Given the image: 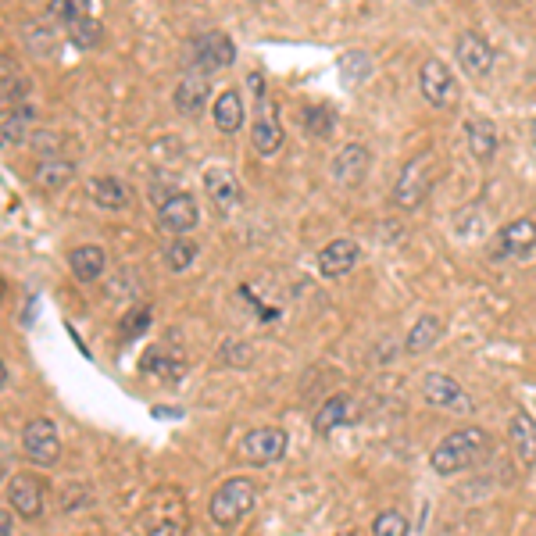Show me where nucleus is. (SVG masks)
<instances>
[{"label": "nucleus", "mask_w": 536, "mask_h": 536, "mask_svg": "<svg viewBox=\"0 0 536 536\" xmlns=\"http://www.w3.org/2000/svg\"><path fill=\"white\" fill-rule=\"evenodd\" d=\"M486 451H490V433L479 426H469L444 436L429 454V465H433L436 476H458V472H469L472 465H479Z\"/></svg>", "instance_id": "obj_1"}, {"label": "nucleus", "mask_w": 536, "mask_h": 536, "mask_svg": "<svg viewBox=\"0 0 536 536\" xmlns=\"http://www.w3.org/2000/svg\"><path fill=\"white\" fill-rule=\"evenodd\" d=\"M247 86L254 90V101H258V111H254V122H251L254 151H258L261 158H272V154L283 151V143H286L283 126H279V108L272 104V97H268V86L261 72H251Z\"/></svg>", "instance_id": "obj_2"}, {"label": "nucleus", "mask_w": 536, "mask_h": 536, "mask_svg": "<svg viewBox=\"0 0 536 536\" xmlns=\"http://www.w3.org/2000/svg\"><path fill=\"white\" fill-rule=\"evenodd\" d=\"M254 504H258V483L247 476H233L211 494V504H208L211 522H215V526H236V522H243L251 515Z\"/></svg>", "instance_id": "obj_3"}, {"label": "nucleus", "mask_w": 536, "mask_h": 536, "mask_svg": "<svg viewBox=\"0 0 536 536\" xmlns=\"http://www.w3.org/2000/svg\"><path fill=\"white\" fill-rule=\"evenodd\" d=\"M436 176V158L433 151H422L401 168V176L394 183V204L404 211H415L429 197V186Z\"/></svg>", "instance_id": "obj_4"}, {"label": "nucleus", "mask_w": 536, "mask_h": 536, "mask_svg": "<svg viewBox=\"0 0 536 536\" xmlns=\"http://www.w3.org/2000/svg\"><path fill=\"white\" fill-rule=\"evenodd\" d=\"M422 397H426V404H433V408L454 411V415H472V411H476L469 390L454 376H447V372H426V376H422Z\"/></svg>", "instance_id": "obj_5"}, {"label": "nucleus", "mask_w": 536, "mask_h": 536, "mask_svg": "<svg viewBox=\"0 0 536 536\" xmlns=\"http://www.w3.org/2000/svg\"><path fill=\"white\" fill-rule=\"evenodd\" d=\"M22 451H26V458L33 461V465H40V469H51V465H58V458H61L58 426H54L51 419L26 422V429H22Z\"/></svg>", "instance_id": "obj_6"}, {"label": "nucleus", "mask_w": 536, "mask_h": 536, "mask_svg": "<svg viewBox=\"0 0 536 536\" xmlns=\"http://www.w3.org/2000/svg\"><path fill=\"white\" fill-rule=\"evenodd\" d=\"M419 90L433 108H451L458 101V79L447 68V61L440 58H426L419 68Z\"/></svg>", "instance_id": "obj_7"}, {"label": "nucleus", "mask_w": 536, "mask_h": 536, "mask_svg": "<svg viewBox=\"0 0 536 536\" xmlns=\"http://www.w3.org/2000/svg\"><path fill=\"white\" fill-rule=\"evenodd\" d=\"M454 58H458L461 72L469 79H486L490 72H494V47H490V40H486L483 33H476V29H465V33L458 36V43H454Z\"/></svg>", "instance_id": "obj_8"}, {"label": "nucleus", "mask_w": 536, "mask_h": 536, "mask_svg": "<svg viewBox=\"0 0 536 536\" xmlns=\"http://www.w3.org/2000/svg\"><path fill=\"white\" fill-rule=\"evenodd\" d=\"M533 251H536V218H515L494 240L497 261H526Z\"/></svg>", "instance_id": "obj_9"}, {"label": "nucleus", "mask_w": 536, "mask_h": 536, "mask_svg": "<svg viewBox=\"0 0 536 536\" xmlns=\"http://www.w3.org/2000/svg\"><path fill=\"white\" fill-rule=\"evenodd\" d=\"M286 447H290V436L279 426H261L243 436V454L251 465H276V461H283Z\"/></svg>", "instance_id": "obj_10"}, {"label": "nucleus", "mask_w": 536, "mask_h": 536, "mask_svg": "<svg viewBox=\"0 0 536 536\" xmlns=\"http://www.w3.org/2000/svg\"><path fill=\"white\" fill-rule=\"evenodd\" d=\"M158 218L168 233H193L197 222H201V208H197V201H193L190 193L168 190L158 201Z\"/></svg>", "instance_id": "obj_11"}, {"label": "nucleus", "mask_w": 536, "mask_h": 536, "mask_svg": "<svg viewBox=\"0 0 536 536\" xmlns=\"http://www.w3.org/2000/svg\"><path fill=\"white\" fill-rule=\"evenodd\" d=\"M236 61V47L226 33H201L193 40V65L201 72H215V68H229Z\"/></svg>", "instance_id": "obj_12"}, {"label": "nucleus", "mask_w": 536, "mask_h": 536, "mask_svg": "<svg viewBox=\"0 0 536 536\" xmlns=\"http://www.w3.org/2000/svg\"><path fill=\"white\" fill-rule=\"evenodd\" d=\"M369 168H372V151H369V143H344L340 151H336L333 158V179L336 183H344V186H358L361 179L369 176Z\"/></svg>", "instance_id": "obj_13"}, {"label": "nucleus", "mask_w": 536, "mask_h": 536, "mask_svg": "<svg viewBox=\"0 0 536 536\" xmlns=\"http://www.w3.org/2000/svg\"><path fill=\"white\" fill-rule=\"evenodd\" d=\"M8 501H11V511L22 515V519H40L43 515V483L29 472H18L11 476L8 483Z\"/></svg>", "instance_id": "obj_14"}, {"label": "nucleus", "mask_w": 536, "mask_h": 536, "mask_svg": "<svg viewBox=\"0 0 536 536\" xmlns=\"http://www.w3.org/2000/svg\"><path fill=\"white\" fill-rule=\"evenodd\" d=\"M358 261H361L358 243L347 240V236H336V240H329L326 247L319 251V272L326 279H340V276H347Z\"/></svg>", "instance_id": "obj_15"}, {"label": "nucleus", "mask_w": 536, "mask_h": 536, "mask_svg": "<svg viewBox=\"0 0 536 536\" xmlns=\"http://www.w3.org/2000/svg\"><path fill=\"white\" fill-rule=\"evenodd\" d=\"M140 372L143 376H154V379H165V383H179L186 376V358L183 351L176 347H151V351L140 358Z\"/></svg>", "instance_id": "obj_16"}, {"label": "nucleus", "mask_w": 536, "mask_h": 536, "mask_svg": "<svg viewBox=\"0 0 536 536\" xmlns=\"http://www.w3.org/2000/svg\"><path fill=\"white\" fill-rule=\"evenodd\" d=\"M465 143H469L472 158H476L479 165H490V161L497 158V147H501L494 118H486V115L469 118V122H465Z\"/></svg>", "instance_id": "obj_17"}, {"label": "nucleus", "mask_w": 536, "mask_h": 536, "mask_svg": "<svg viewBox=\"0 0 536 536\" xmlns=\"http://www.w3.org/2000/svg\"><path fill=\"white\" fill-rule=\"evenodd\" d=\"M508 436H511V447H515V458L526 469H536V419L526 408H515V415L508 422Z\"/></svg>", "instance_id": "obj_18"}, {"label": "nucleus", "mask_w": 536, "mask_h": 536, "mask_svg": "<svg viewBox=\"0 0 536 536\" xmlns=\"http://www.w3.org/2000/svg\"><path fill=\"white\" fill-rule=\"evenodd\" d=\"M354 419H358V411H354V397L336 394V397H329V401L319 404L315 419H311V429L326 436V433H333V429L347 426V422H354Z\"/></svg>", "instance_id": "obj_19"}, {"label": "nucleus", "mask_w": 536, "mask_h": 536, "mask_svg": "<svg viewBox=\"0 0 536 536\" xmlns=\"http://www.w3.org/2000/svg\"><path fill=\"white\" fill-rule=\"evenodd\" d=\"M68 268H72V276L79 283H97L104 276V268H108V254L97 243H83V247H76V251L68 254Z\"/></svg>", "instance_id": "obj_20"}, {"label": "nucleus", "mask_w": 536, "mask_h": 536, "mask_svg": "<svg viewBox=\"0 0 536 536\" xmlns=\"http://www.w3.org/2000/svg\"><path fill=\"white\" fill-rule=\"evenodd\" d=\"M211 118H215V129L218 133H240L243 129V97L236 90H222L215 97V108H211Z\"/></svg>", "instance_id": "obj_21"}, {"label": "nucleus", "mask_w": 536, "mask_h": 536, "mask_svg": "<svg viewBox=\"0 0 536 536\" xmlns=\"http://www.w3.org/2000/svg\"><path fill=\"white\" fill-rule=\"evenodd\" d=\"M440 336H444V319H440V315H422V319L408 329V336H404V351L426 354L440 344Z\"/></svg>", "instance_id": "obj_22"}, {"label": "nucleus", "mask_w": 536, "mask_h": 536, "mask_svg": "<svg viewBox=\"0 0 536 536\" xmlns=\"http://www.w3.org/2000/svg\"><path fill=\"white\" fill-rule=\"evenodd\" d=\"M36 108L26 104V108H15L0 118V151H11V147H22L29 136V126H33Z\"/></svg>", "instance_id": "obj_23"}, {"label": "nucleus", "mask_w": 536, "mask_h": 536, "mask_svg": "<svg viewBox=\"0 0 536 536\" xmlns=\"http://www.w3.org/2000/svg\"><path fill=\"white\" fill-rule=\"evenodd\" d=\"M172 101H176L179 115L197 118L204 111V104H208V79H204V76H186L183 83L176 86V93H172Z\"/></svg>", "instance_id": "obj_24"}, {"label": "nucleus", "mask_w": 536, "mask_h": 536, "mask_svg": "<svg viewBox=\"0 0 536 536\" xmlns=\"http://www.w3.org/2000/svg\"><path fill=\"white\" fill-rule=\"evenodd\" d=\"M204 193L211 197V204H218V211L233 208V204L240 201V186H236L229 168H208V172H204Z\"/></svg>", "instance_id": "obj_25"}, {"label": "nucleus", "mask_w": 536, "mask_h": 536, "mask_svg": "<svg viewBox=\"0 0 536 536\" xmlns=\"http://www.w3.org/2000/svg\"><path fill=\"white\" fill-rule=\"evenodd\" d=\"M90 201L97 204V208L122 211V208H129V190L118 183L115 176H97V179H90Z\"/></svg>", "instance_id": "obj_26"}, {"label": "nucleus", "mask_w": 536, "mask_h": 536, "mask_svg": "<svg viewBox=\"0 0 536 536\" xmlns=\"http://www.w3.org/2000/svg\"><path fill=\"white\" fill-rule=\"evenodd\" d=\"M72 176H76V161L68 158H43L36 165V186L40 190H61V186L72 183Z\"/></svg>", "instance_id": "obj_27"}, {"label": "nucleus", "mask_w": 536, "mask_h": 536, "mask_svg": "<svg viewBox=\"0 0 536 536\" xmlns=\"http://www.w3.org/2000/svg\"><path fill=\"white\" fill-rule=\"evenodd\" d=\"M68 36H72V43H76L79 51H93V47H101L104 26L93 15H83L79 22H72V26H68Z\"/></svg>", "instance_id": "obj_28"}, {"label": "nucleus", "mask_w": 536, "mask_h": 536, "mask_svg": "<svg viewBox=\"0 0 536 536\" xmlns=\"http://www.w3.org/2000/svg\"><path fill=\"white\" fill-rule=\"evenodd\" d=\"M340 76H344L347 86H358L372 76V58L365 51H347L340 58Z\"/></svg>", "instance_id": "obj_29"}, {"label": "nucleus", "mask_w": 536, "mask_h": 536, "mask_svg": "<svg viewBox=\"0 0 536 536\" xmlns=\"http://www.w3.org/2000/svg\"><path fill=\"white\" fill-rule=\"evenodd\" d=\"M26 97H29V79L26 76H8L0 79V111H15V108H26Z\"/></svg>", "instance_id": "obj_30"}, {"label": "nucleus", "mask_w": 536, "mask_h": 536, "mask_svg": "<svg viewBox=\"0 0 536 536\" xmlns=\"http://www.w3.org/2000/svg\"><path fill=\"white\" fill-rule=\"evenodd\" d=\"M372 536H411V526L397 508H386L372 522Z\"/></svg>", "instance_id": "obj_31"}, {"label": "nucleus", "mask_w": 536, "mask_h": 536, "mask_svg": "<svg viewBox=\"0 0 536 536\" xmlns=\"http://www.w3.org/2000/svg\"><path fill=\"white\" fill-rule=\"evenodd\" d=\"M301 126H304V133H311V136H329L336 126V115L329 108H322V104H315V108H304Z\"/></svg>", "instance_id": "obj_32"}, {"label": "nucleus", "mask_w": 536, "mask_h": 536, "mask_svg": "<svg viewBox=\"0 0 536 536\" xmlns=\"http://www.w3.org/2000/svg\"><path fill=\"white\" fill-rule=\"evenodd\" d=\"M197 261V243L190 240H176V243H168V251H165V265L172 268V272H186V268Z\"/></svg>", "instance_id": "obj_33"}, {"label": "nucleus", "mask_w": 536, "mask_h": 536, "mask_svg": "<svg viewBox=\"0 0 536 536\" xmlns=\"http://www.w3.org/2000/svg\"><path fill=\"white\" fill-rule=\"evenodd\" d=\"M47 15L61 18V22L72 26V22H79V18L86 15V4H76V0H51V4H47Z\"/></svg>", "instance_id": "obj_34"}, {"label": "nucleus", "mask_w": 536, "mask_h": 536, "mask_svg": "<svg viewBox=\"0 0 536 536\" xmlns=\"http://www.w3.org/2000/svg\"><path fill=\"white\" fill-rule=\"evenodd\" d=\"M147 326H151V308H133L126 319H122V336L133 340V336H140Z\"/></svg>", "instance_id": "obj_35"}, {"label": "nucleus", "mask_w": 536, "mask_h": 536, "mask_svg": "<svg viewBox=\"0 0 536 536\" xmlns=\"http://www.w3.org/2000/svg\"><path fill=\"white\" fill-rule=\"evenodd\" d=\"M58 140H61L58 133H36V136H33L36 151H40L43 158H58V147H54V143H58Z\"/></svg>", "instance_id": "obj_36"}, {"label": "nucleus", "mask_w": 536, "mask_h": 536, "mask_svg": "<svg viewBox=\"0 0 536 536\" xmlns=\"http://www.w3.org/2000/svg\"><path fill=\"white\" fill-rule=\"evenodd\" d=\"M147 536H186L183 522H158Z\"/></svg>", "instance_id": "obj_37"}, {"label": "nucleus", "mask_w": 536, "mask_h": 536, "mask_svg": "<svg viewBox=\"0 0 536 536\" xmlns=\"http://www.w3.org/2000/svg\"><path fill=\"white\" fill-rule=\"evenodd\" d=\"M11 529H15V519H11V511L0 508V536H11Z\"/></svg>", "instance_id": "obj_38"}, {"label": "nucleus", "mask_w": 536, "mask_h": 536, "mask_svg": "<svg viewBox=\"0 0 536 536\" xmlns=\"http://www.w3.org/2000/svg\"><path fill=\"white\" fill-rule=\"evenodd\" d=\"M8 386V365H4V358H0V390Z\"/></svg>", "instance_id": "obj_39"}, {"label": "nucleus", "mask_w": 536, "mask_h": 536, "mask_svg": "<svg viewBox=\"0 0 536 536\" xmlns=\"http://www.w3.org/2000/svg\"><path fill=\"white\" fill-rule=\"evenodd\" d=\"M529 136H533V151H536V118H533V133H529Z\"/></svg>", "instance_id": "obj_40"}, {"label": "nucleus", "mask_w": 536, "mask_h": 536, "mask_svg": "<svg viewBox=\"0 0 536 536\" xmlns=\"http://www.w3.org/2000/svg\"><path fill=\"white\" fill-rule=\"evenodd\" d=\"M0 297H4V283H0Z\"/></svg>", "instance_id": "obj_41"}, {"label": "nucleus", "mask_w": 536, "mask_h": 536, "mask_svg": "<svg viewBox=\"0 0 536 536\" xmlns=\"http://www.w3.org/2000/svg\"><path fill=\"white\" fill-rule=\"evenodd\" d=\"M336 536H351V533H336Z\"/></svg>", "instance_id": "obj_42"}]
</instances>
